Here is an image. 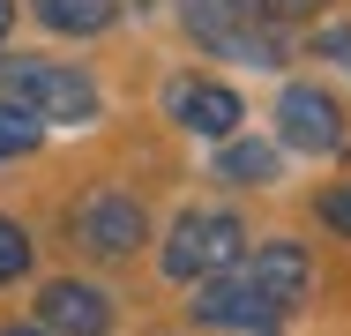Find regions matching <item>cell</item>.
Wrapping results in <instances>:
<instances>
[{
  "mask_svg": "<svg viewBox=\"0 0 351 336\" xmlns=\"http://www.w3.org/2000/svg\"><path fill=\"white\" fill-rule=\"evenodd\" d=\"M247 262V224L232 217V209H187L172 232H165V276H180V284H217V276H232V269Z\"/></svg>",
  "mask_w": 351,
  "mask_h": 336,
  "instance_id": "6da1fadb",
  "label": "cell"
},
{
  "mask_svg": "<svg viewBox=\"0 0 351 336\" xmlns=\"http://www.w3.org/2000/svg\"><path fill=\"white\" fill-rule=\"evenodd\" d=\"M0 97L38 120H68V128L97 120V82L60 60H0Z\"/></svg>",
  "mask_w": 351,
  "mask_h": 336,
  "instance_id": "7a4b0ae2",
  "label": "cell"
},
{
  "mask_svg": "<svg viewBox=\"0 0 351 336\" xmlns=\"http://www.w3.org/2000/svg\"><path fill=\"white\" fill-rule=\"evenodd\" d=\"M180 23L195 45H210L224 60H254V67H277V30L254 15V0H180Z\"/></svg>",
  "mask_w": 351,
  "mask_h": 336,
  "instance_id": "3957f363",
  "label": "cell"
},
{
  "mask_svg": "<svg viewBox=\"0 0 351 336\" xmlns=\"http://www.w3.org/2000/svg\"><path fill=\"white\" fill-rule=\"evenodd\" d=\"M68 232H75V247L120 262V254H135L142 239H149V217H142V202L120 195V187H90V195L68 209Z\"/></svg>",
  "mask_w": 351,
  "mask_h": 336,
  "instance_id": "277c9868",
  "label": "cell"
},
{
  "mask_svg": "<svg viewBox=\"0 0 351 336\" xmlns=\"http://www.w3.org/2000/svg\"><path fill=\"white\" fill-rule=\"evenodd\" d=\"M195 322H202V329H224V336H277L284 322H291V307H277L262 284H247V276L232 269V276H217V284L195 291Z\"/></svg>",
  "mask_w": 351,
  "mask_h": 336,
  "instance_id": "5b68a950",
  "label": "cell"
},
{
  "mask_svg": "<svg viewBox=\"0 0 351 336\" xmlns=\"http://www.w3.org/2000/svg\"><path fill=\"white\" fill-rule=\"evenodd\" d=\"M277 134H284V149L337 157V149H344V112H337V97H329V90L291 82V90L277 97Z\"/></svg>",
  "mask_w": 351,
  "mask_h": 336,
  "instance_id": "8992f818",
  "label": "cell"
},
{
  "mask_svg": "<svg viewBox=\"0 0 351 336\" xmlns=\"http://www.w3.org/2000/svg\"><path fill=\"white\" fill-rule=\"evenodd\" d=\"M172 120H180L187 134H202V142H232L239 120H247V105H239V90H232V82L180 75V82H172Z\"/></svg>",
  "mask_w": 351,
  "mask_h": 336,
  "instance_id": "52a82bcc",
  "label": "cell"
},
{
  "mask_svg": "<svg viewBox=\"0 0 351 336\" xmlns=\"http://www.w3.org/2000/svg\"><path fill=\"white\" fill-rule=\"evenodd\" d=\"M38 329H53V336H105L112 329V299H105L97 284L60 276V284L38 291Z\"/></svg>",
  "mask_w": 351,
  "mask_h": 336,
  "instance_id": "ba28073f",
  "label": "cell"
},
{
  "mask_svg": "<svg viewBox=\"0 0 351 336\" xmlns=\"http://www.w3.org/2000/svg\"><path fill=\"white\" fill-rule=\"evenodd\" d=\"M239 276H247V284H262L277 307H299V299H306V284H314V262H306V247H299V239H269V247H247Z\"/></svg>",
  "mask_w": 351,
  "mask_h": 336,
  "instance_id": "9c48e42d",
  "label": "cell"
},
{
  "mask_svg": "<svg viewBox=\"0 0 351 336\" xmlns=\"http://www.w3.org/2000/svg\"><path fill=\"white\" fill-rule=\"evenodd\" d=\"M30 15L45 23V30H60V38H97V30H112V0H30Z\"/></svg>",
  "mask_w": 351,
  "mask_h": 336,
  "instance_id": "30bf717a",
  "label": "cell"
},
{
  "mask_svg": "<svg viewBox=\"0 0 351 336\" xmlns=\"http://www.w3.org/2000/svg\"><path fill=\"white\" fill-rule=\"evenodd\" d=\"M217 172L224 180H277V149L269 142H224L217 149Z\"/></svg>",
  "mask_w": 351,
  "mask_h": 336,
  "instance_id": "8fae6325",
  "label": "cell"
},
{
  "mask_svg": "<svg viewBox=\"0 0 351 336\" xmlns=\"http://www.w3.org/2000/svg\"><path fill=\"white\" fill-rule=\"evenodd\" d=\"M38 142H45V120H38V112H23V105H8V97H0V165H8V157H30V149H38Z\"/></svg>",
  "mask_w": 351,
  "mask_h": 336,
  "instance_id": "7c38bea8",
  "label": "cell"
},
{
  "mask_svg": "<svg viewBox=\"0 0 351 336\" xmlns=\"http://www.w3.org/2000/svg\"><path fill=\"white\" fill-rule=\"evenodd\" d=\"M23 269H30V232L15 217H0V284H15Z\"/></svg>",
  "mask_w": 351,
  "mask_h": 336,
  "instance_id": "4fadbf2b",
  "label": "cell"
},
{
  "mask_svg": "<svg viewBox=\"0 0 351 336\" xmlns=\"http://www.w3.org/2000/svg\"><path fill=\"white\" fill-rule=\"evenodd\" d=\"M322 8H329V0H254V15H262L269 30H277V23H306V15H322Z\"/></svg>",
  "mask_w": 351,
  "mask_h": 336,
  "instance_id": "5bb4252c",
  "label": "cell"
},
{
  "mask_svg": "<svg viewBox=\"0 0 351 336\" xmlns=\"http://www.w3.org/2000/svg\"><path fill=\"white\" fill-rule=\"evenodd\" d=\"M314 209H322V224H329V232H344V239H351V180H344V187H329Z\"/></svg>",
  "mask_w": 351,
  "mask_h": 336,
  "instance_id": "9a60e30c",
  "label": "cell"
},
{
  "mask_svg": "<svg viewBox=\"0 0 351 336\" xmlns=\"http://www.w3.org/2000/svg\"><path fill=\"white\" fill-rule=\"evenodd\" d=\"M314 53H337V60H351V30H322V38H314Z\"/></svg>",
  "mask_w": 351,
  "mask_h": 336,
  "instance_id": "2e32d148",
  "label": "cell"
},
{
  "mask_svg": "<svg viewBox=\"0 0 351 336\" xmlns=\"http://www.w3.org/2000/svg\"><path fill=\"white\" fill-rule=\"evenodd\" d=\"M0 336H53V329H30V322H8Z\"/></svg>",
  "mask_w": 351,
  "mask_h": 336,
  "instance_id": "e0dca14e",
  "label": "cell"
},
{
  "mask_svg": "<svg viewBox=\"0 0 351 336\" xmlns=\"http://www.w3.org/2000/svg\"><path fill=\"white\" fill-rule=\"evenodd\" d=\"M8 23H15V0H0V38H8Z\"/></svg>",
  "mask_w": 351,
  "mask_h": 336,
  "instance_id": "ac0fdd59",
  "label": "cell"
}]
</instances>
